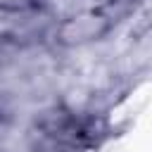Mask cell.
<instances>
[{"mask_svg": "<svg viewBox=\"0 0 152 152\" xmlns=\"http://www.w3.org/2000/svg\"><path fill=\"white\" fill-rule=\"evenodd\" d=\"M133 7V0H109L97 7H90L71 19H66L57 28V43L62 45H81L102 38L109 28L121 21Z\"/></svg>", "mask_w": 152, "mask_h": 152, "instance_id": "cell-1", "label": "cell"}, {"mask_svg": "<svg viewBox=\"0 0 152 152\" xmlns=\"http://www.w3.org/2000/svg\"><path fill=\"white\" fill-rule=\"evenodd\" d=\"M40 133L62 150H76L95 142L102 124L93 116H76L71 112H52L40 121Z\"/></svg>", "mask_w": 152, "mask_h": 152, "instance_id": "cell-2", "label": "cell"}]
</instances>
